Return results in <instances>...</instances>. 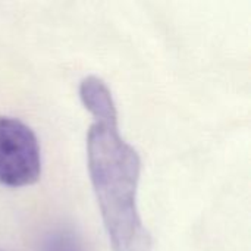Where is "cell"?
Wrapping results in <instances>:
<instances>
[{
  "mask_svg": "<svg viewBox=\"0 0 251 251\" xmlns=\"http://www.w3.org/2000/svg\"><path fill=\"white\" fill-rule=\"evenodd\" d=\"M79 99L94 119L87 134V166L112 250L151 251V235L137 207L141 159L119 134L113 96L101 78L88 75L79 84Z\"/></svg>",
  "mask_w": 251,
  "mask_h": 251,
  "instance_id": "obj_1",
  "label": "cell"
},
{
  "mask_svg": "<svg viewBox=\"0 0 251 251\" xmlns=\"http://www.w3.org/2000/svg\"><path fill=\"white\" fill-rule=\"evenodd\" d=\"M41 175V149L34 131L22 121L0 116V184L22 188Z\"/></svg>",
  "mask_w": 251,
  "mask_h": 251,
  "instance_id": "obj_2",
  "label": "cell"
},
{
  "mask_svg": "<svg viewBox=\"0 0 251 251\" xmlns=\"http://www.w3.org/2000/svg\"><path fill=\"white\" fill-rule=\"evenodd\" d=\"M41 251H84V249L72 232L56 231L44 240Z\"/></svg>",
  "mask_w": 251,
  "mask_h": 251,
  "instance_id": "obj_3",
  "label": "cell"
},
{
  "mask_svg": "<svg viewBox=\"0 0 251 251\" xmlns=\"http://www.w3.org/2000/svg\"><path fill=\"white\" fill-rule=\"evenodd\" d=\"M0 251H1V250H0Z\"/></svg>",
  "mask_w": 251,
  "mask_h": 251,
  "instance_id": "obj_4",
  "label": "cell"
}]
</instances>
